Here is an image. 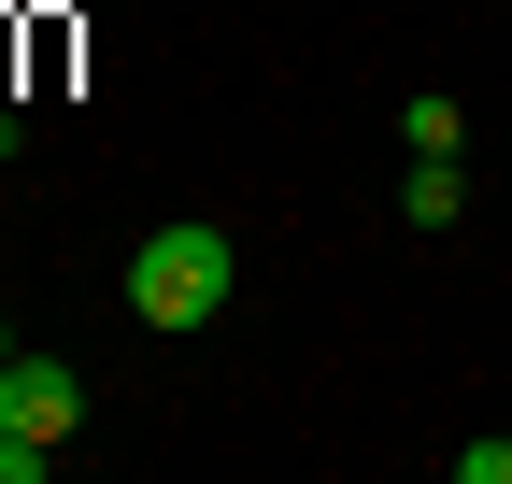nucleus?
Listing matches in <instances>:
<instances>
[{
	"mask_svg": "<svg viewBox=\"0 0 512 484\" xmlns=\"http://www.w3.org/2000/svg\"><path fill=\"white\" fill-rule=\"evenodd\" d=\"M456 143H470L456 100H399V157H456Z\"/></svg>",
	"mask_w": 512,
	"mask_h": 484,
	"instance_id": "20e7f679",
	"label": "nucleus"
},
{
	"mask_svg": "<svg viewBox=\"0 0 512 484\" xmlns=\"http://www.w3.org/2000/svg\"><path fill=\"white\" fill-rule=\"evenodd\" d=\"M57 470V442H29V428H0V484H43Z\"/></svg>",
	"mask_w": 512,
	"mask_h": 484,
	"instance_id": "39448f33",
	"label": "nucleus"
},
{
	"mask_svg": "<svg viewBox=\"0 0 512 484\" xmlns=\"http://www.w3.org/2000/svg\"><path fill=\"white\" fill-rule=\"evenodd\" d=\"M0 371H15V314H0Z\"/></svg>",
	"mask_w": 512,
	"mask_h": 484,
	"instance_id": "0eeeda50",
	"label": "nucleus"
},
{
	"mask_svg": "<svg viewBox=\"0 0 512 484\" xmlns=\"http://www.w3.org/2000/svg\"><path fill=\"white\" fill-rule=\"evenodd\" d=\"M399 214H413V228H456V214H470L456 157H413V171H399Z\"/></svg>",
	"mask_w": 512,
	"mask_h": 484,
	"instance_id": "7ed1b4c3",
	"label": "nucleus"
},
{
	"mask_svg": "<svg viewBox=\"0 0 512 484\" xmlns=\"http://www.w3.org/2000/svg\"><path fill=\"white\" fill-rule=\"evenodd\" d=\"M0 428H29V442H57V456H72V428H86V371H57V356H15V371H0Z\"/></svg>",
	"mask_w": 512,
	"mask_h": 484,
	"instance_id": "f03ea898",
	"label": "nucleus"
},
{
	"mask_svg": "<svg viewBox=\"0 0 512 484\" xmlns=\"http://www.w3.org/2000/svg\"><path fill=\"white\" fill-rule=\"evenodd\" d=\"M228 299H242V257H228V228H200V214L143 228V257H128V314H143V328H214Z\"/></svg>",
	"mask_w": 512,
	"mask_h": 484,
	"instance_id": "f257e3e1",
	"label": "nucleus"
},
{
	"mask_svg": "<svg viewBox=\"0 0 512 484\" xmlns=\"http://www.w3.org/2000/svg\"><path fill=\"white\" fill-rule=\"evenodd\" d=\"M456 470L470 484H512V442H456Z\"/></svg>",
	"mask_w": 512,
	"mask_h": 484,
	"instance_id": "423d86ee",
	"label": "nucleus"
}]
</instances>
